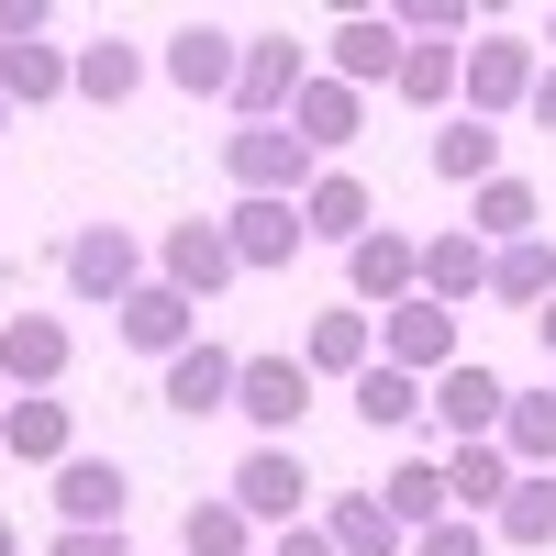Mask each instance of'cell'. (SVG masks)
Masks as SVG:
<instances>
[{
  "label": "cell",
  "mask_w": 556,
  "mask_h": 556,
  "mask_svg": "<svg viewBox=\"0 0 556 556\" xmlns=\"http://www.w3.org/2000/svg\"><path fill=\"white\" fill-rule=\"evenodd\" d=\"M223 178H235V201H312L323 156L301 146L290 123H235V134H223Z\"/></svg>",
  "instance_id": "obj_1"
},
{
  "label": "cell",
  "mask_w": 556,
  "mask_h": 556,
  "mask_svg": "<svg viewBox=\"0 0 556 556\" xmlns=\"http://www.w3.org/2000/svg\"><path fill=\"white\" fill-rule=\"evenodd\" d=\"M56 278H67V301H89V312H123L134 290H146V245L123 235V223H78V235L56 245Z\"/></svg>",
  "instance_id": "obj_2"
},
{
  "label": "cell",
  "mask_w": 556,
  "mask_h": 556,
  "mask_svg": "<svg viewBox=\"0 0 556 556\" xmlns=\"http://www.w3.org/2000/svg\"><path fill=\"white\" fill-rule=\"evenodd\" d=\"M534 34H501V23H479L468 34V78H456V101H468L479 123H501V112H523L534 101Z\"/></svg>",
  "instance_id": "obj_3"
},
{
  "label": "cell",
  "mask_w": 556,
  "mask_h": 556,
  "mask_svg": "<svg viewBox=\"0 0 556 556\" xmlns=\"http://www.w3.org/2000/svg\"><path fill=\"white\" fill-rule=\"evenodd\" d=\"M223 501H235L245 523H267V534H290V523L312 513V468H301V445H245V468L223 479Z\"/></svg>",
  "instance_id": "obj_4"
},
{
  "label": "cell",
  "mask_w": 556,
  "mask_h": 556,
  "mask_svg": "<svg viewBox=\"0 0 556 556\" xmlns=\"http://www.w3.org/2000/svg\"><path fill=\"white\" fill-rule=\"evenodd\" d=\"M379 356H390V367H412V379H445V367L468 356V323H456L445 301L412 290V301H390V312H379Z\"/></svg>",
  "instance_id": "obj_5"
},
{
  "label": "cell",
  "mask_w": 556,
  "mask_h": 556,
  "mask_svg": "<svg viewBox=\"0 0 556 556\" xmlns=\"http://www.w3.org/2000/svg\"><path fill=\"white\" fill-rule=\"evenodd\" d=\"M312 89V45L290 34H245V67H235V123H290V101Z\"/></svg>",
  "instance_id": "obj_6"
},
{
  "label": "cell",
  "mask_w": 556,
  "mask_h": 556,
  "mask_svg": "<svg viewBox=\"0 0 556 556\" xmlns=\"http://www.w3.org/2000/svg\"><path fill=\"white\" fill-rule=\"evenodd\" d=\"M424 412H434L456 445H490L501 412H513V379H501V367H479V356H456L445 379H424Z\"/></svg>",
  "instance_id": "obj_7"
},
{
  "label": "cell",
  "mask_w": 556,
  "mask_h": 556,
  "mask_svg": "<svg viewBox=\"0 0 556 556\" xmlns=\"http://www.w3.org/2000/svg\"><path fill=\"white\" fill-rule=\"evenodd\" d=\"M401 56H412V34L390 12H345L334 34H323V78H345V89H390Z\"/></svg>",
  "instance_id": "obj_8"
},
{
  "label": "cell",
  "mask_w": 556,
  "mask_h": 556,
  "mask_svg": "<svg viewBox=\"0 0 556 556\" xmlns=\"http://www.w3.org/2000/svg\"><path fill=\"white\" fill-rule=\"evenodd\" d=\"M235 379H245V356L201 334V345H178V356H167V379H156V401L178 412V424H212V412H235Z\"/></svg>",
  "instance_id": "obj_9"
},
{
  "label": "cell",
  "mask_w": 556,
  "mask_h": 556,
  "mask_svg": "<svg viewBox=\"0 0 556 556\" xmlns=\"http://www.w3.org/2000/svg\"><path fill=\"white\" fill-rule=\"evenodd\" d=\"M235 412H245L267 445H290V434H301V412H312V367H301V356H245Z\"/></svg>",
  "instance_id": "obj_10"
},
{
  "label": "cell",
  "mask_w": 556,
  "mask_h": 556,
  "mask_svg": "<svg viewBox=\"0 0 556 556\" xmlns=\"http://www.w3.org/2000/svg\"><path fill=\"white\" fill-rule=\"evenodd\" d=\"M156 67H167V89H190V101H235V67H245V34H223V23H178Z\"/></svg>",
  "instance_id": "obj_11"
},
{
  "label": "cell",
  "mask_w": 556,
  "mask_h": 556,
  "mask_svg": "<svg viewBox=\"0 0 556 556\" xmlns=\"http://www.w3.org/2000/svg\"><path fill=\"white\" fill-rule=\"evenodd\" d=\"M345 290H356V312H390V301H412L424 290V235H401V223H379L356 256H345Z\"/></svg>",
  "instance_id": "obj_12"
},
{
  "label": "cell",
  "mask_w": 556,
  "mask_h": 556,
  "mask_svg": "<svg viewBox=\"0 0 556 556\" xmlns=\"http://www.w3.org/2000/svg\"><path fill=\"white\" fill-rule=\"evenodd\" d=\"M112 323H123V345H134V356H156V367H167L178 345H201V301H190V290H167V278H146V290H134Z\"/></svg>",
  "instance_id": "obj_13"
},
{
  "label": "cell",
  "mask_w": 556,
  "mask_h": 556,
  "mask_svg": "<svg viewBox=\"0 0 556 556\" xmlns=\"http://www.w3.org/2000/svg\"><path fill=\"white\" fill-rule=\"evenodd\" d=\"M301 235H312V245H345V256H356L367 235H379V201H367V178H356V167H323V178H312Z\"/></svg>",
  "instance_id": "obj_14"
},
{
  "label": "cell",
  "mask_w": 556,
  "mask_h": 556,
  "mask_svg": "<svg viewBox=\"0 0 556 556\" xmlns=\"http://www.w3.org/2000/svg\"><path fill=\"white\" fill-rule=\"evenodd\" d=\"M0 456H12V468H67V456H78V412L23 390L12 412H0Z\"/></svg>",
  "instance_id": "obj_15"
},
{
  "label": "cell",
  "mask_w": 556,
  "mask_h": 556,
  "mask_svg": "<svg viewBox=\"0 0 556 556\" xmlns=\"http://www.w3.org/2000/svg\"><path fill=\"white\" fill-rule=\"evenodd\" d=\"M67 323L56 312H12V323H0V379H12V390H56L67 379Z\"/></svg>",
  "instance_id": "obj_16"
},
{
  "label": "cell",
  "mask_w": 556,
  "mask_h": 556,
  "mask_svg": "<svg viewBox=\"0 0 556 556\" xmlns=\"http://www.w3.org/2000/svg\"><path fill=\"white\" fill-rule=\"evenodd\" d=\"M156 278H167V290H190V301H212L223 278H245V267H235V245H223V223H167Z\"/></svg>",
  "instance_id": "obj_17"
},
{
  "label": "cell",
  "mask_w": 556,
  "mask_h": 556,
  "mask_svg": "<svg viewBox=\"0 0 556 556\" xmlns=\"http://www.w3.org/2000/svg\"><path fill=\"white\" fill-rule=\"evenodd\" d=\"M290 134H301L312 156H345L356 134H367V89H345V78H323V67H312V89L290 101Z\"/></svg>",
  "instance_id": "obj_18"
},
{
  "label": "cell",
  "mask_w": 556,
  "mask_h": 556,
  "mask_svg": "<svg viewBox=\"0 0 556 556\" xmlns=\"http://www.w3.org/2000/svg\"><path fill=\"white\" fill-rule=\"evenodd\" d=\"M223 245H235V267H290L312 235H301V201H235L223 212Z\"/></svg>",
  "instance_id": "obj_19"
},
{
  "label": "cell",
  "mask_w": 556,
  "mask_h": 556,
  "mask_svg": "<svg viewBox=\"0 0 556 556\" xmlns=\"http://www.w3.org/2000/svg\"><path fill=\"white\" fill-rule=\"evenodd\" d=\"M468 235L501 256V245H523V235H545V190H534V178H513V167H501L490 178V190H468Z\"/></svg>",
  "instance_id": "obj_20"
},
{
  "label": "cell",
  "mask_w": 556,
  "mask_h": 556,
  "mask_svg": "<svg viewBox=\"0 0 556 556\" xmlns=\"http://www.w3.org/2000/svg\"><path fill=\"white\" fill-rule=\"evenodd\" d=\"M56 513L67 523H123L134 513V468H123V456H67V468H56Z\"/></svg>",
  "instance_id": "obj_21"
},
{
  "label": "cell",
  "mask_w": 556,
  "mask_h": 556,
  "mask_svg": "<svg viewBox=\"0 0 556 556\" xmlns=\"http://www.w3.org/2000/svg\"><path fill=\"white\" fill-rule=\"evenodd\" d=\"M424 167L445 178V190H490V178H501V123H479V112H445Z\"/></svg>",
  "instance_id": "obj_22"
},
{
  "label": "cell",
  "mask_w": 556,
  "mask_h": 556,
  "mask_svg": "<svg viewBox=\"0 0 556 556\" xmlns=\"http://www.w3.org/2000/svg\"><path fill=\"white\" fill-rule=\"evenodd\" d=\"M424 301H445V312H468V301H490V245L456 223V235H424Z\"/></svg>",
  "instance_id": "obj_23"
},
{
  "label": "cell",
  "mask_w": 556,
  "mask_h": 556,
  "mask_svg": "<svg viewBox=\"0 0 556 556\" xmlns=\"http://www.w3.org/2000/svg\"><path fill=\"white\" fill-rule=\"evenodd\" d=\"M513 456H501V434L490 445H445V501H456V513H468V523H490L501 513V501H513Z\"/></svg>",
  "instance_id": "obj_24"
},
{
  "label": "cell",
  "mask_w": 556,
  "mask_h": 556,
  "mask_svg": "<svg viewBox=\"0 0 556 556\" xmlns=\"http://www.w3.org/2000/svg\"><path fill=\"white\" fill-rule=\"evenodd\" d=\"M301 367H312V379H356V367H379V323H367V312H312Z\"/></svg>",
  "instance_id": "obj_25"
},
{
  "label": "cell",
  "mask_w": 556,
  "mask_h": 556,
  "mask_svg": "<svg viewBox=\"0 0 556 556\" xmlns=\"http://www.w3.org/2000/svg\"><path fill=\"white\" fill-rule=\"evenodd\" d=\"M134 89H146V56H134V45H67V101H101V112H123Z\"/></svg>",
  "instance_id": "obj_26"
},
{
  "label": "cell",
  "mask_w": 556,
  "mask_h": 556,
  "mask_svg": "<svg viewBox=\"0 0 556 556\" xmlns=\"http://www.w3.org/2000/svg\"><path fill=\"white\" fill-rule=\"evenodd\" d=\"M323 534H334V556H412V534L390 523V501H379V490L323 501Z\"/></svg>",
  "instance_id": "obj_27"
},
{
  "label": "cell",
  "mask_w": 556,
  "mask_h": 556,
  "mask_svg": "<svg viewBox=\"0 0 556 556\" xmlns=\"http://www.w3.org/2000/svg\"><path fill=\"white\" fill-rule=\"evenodd\" d=\"M345 401H356V424L367 434H401V424H424V379H412V367H356V379H345Z\"/></svg>",
  "instance_id": "obj_28"
},
{
  "label": "cell",
  "mask_w": 556,
  "mask_h": 556,
  "mask_svg": "<svg viewBox=\"0 0 556 556\" xmlns=\"http://www.w3.org/2000/svg\"><path fill=\"white\" fill-rule=\"evenodd\" d=\"M379 501H390L401 534H434V523L456 513V501H445V456H401V468L379 479Z\"/></svg>",
  "instance_id": "obj_29"
},
{
  "label": "cell",
  "mask_w": 556,
  "mask_h": 556,
  "mask_svg": "<svg viewBox=\"0 0 556 556\" xmlns=\"http://www.w3.org/2000/svg\"><path fill=\"white\" fill-rule=\"evenodd\" d=\"M501 456H513L523 479H556V390H513V412H501Z\"/></svg>",
  "instance_id": "obj_30"
},
{
  "label": "cell",
  "mask_w": 556,
  "mask_h": 556,
  "mask_svg": "<svg viewBox=\"0 0 556 556\" xmlns=\"http://www.w3.org/2000/svg\"><path fill=\"white\" fill-rule=\"evenodd\" d=\"M0 101H12V112L67 101V45H0Z\"/></svg>",
  "instance_id": "obj_31"
},
{
  "label": "cell",
  "mask_w": 556,
  "mask_h": 556,
  "mask_svg": "<svg viewBox=\"0 0 556 556\" xmlns=\"http://www.w3.org/2000/svg\"><path fill=\"white\" fill-rule=\"evenodd\" d=\"M490 301H513V312H545V301H556V245H545V235L501 245V256H490Z\"/></svg>",
  "instance_id": "obj_32"
},
{
  "label": "cell",
  "mask_w": 556,
  "mask_h": 556,
  "mask_svg": "<svg viewBox=\"0 0 556 556\" xmlns=\"http://www.w3.org/2000/svg\"><path fill=\"white\" fill-rule=\"evenodd\" d=\"M456 78H468V45H412L390 89H401L412 112H456Z\"/></svg>",
  "instance_id": "obj_33"
},
{
  "label": "cell",
  "mask_w": 556,
  "mask_h": 556,
  "mask_svg": "<svg viewBox=\"0 0 556 556\" xmlns=\"http://www.w3.org/2000/svg\"><path fill=\"white\" fill-rule=\"evenodd\" d=\"M501 545H556V479H513V501L490 513Z\"/></svg>",
  "instance_id": "obj_34"
},
{
  "label": "cell",
  "mask_w": 556,
  "mask_h": 556,
  "mask_svg": "<svg viewBox=\"0 0 556 556\" xmlns=\"http://www.w3.org/2000/svg\"><path fill=\"white\" fill-rule=\"evenodd\" d=\"M178 545H190V556H245V545H256V523L235 513V501H190V523H178Z\"/></svg>",
  "instance_id": "obj_35"
},
{
  "label": "cell",
  "mask_w": 556,
  "mask_h": 556,
  "mask_svg": "<svg viewBox=\"0 0 556 556\" xmlns=\"http://www.w3.org/2000/svg\"><path fill=\"white\" fill-rule=\"evenodd\" d=\"M412 556H490V523H468V513H445L434 534H412Z\"/></svg>",
  "instance_id": "obj_36"
},
{
  "label": "cell",
  "mask_w": 556,
  "mask_h": 556,
  "mask_svg": "<svg viewBox=\"0 0 556 556\" xmlns=\"http://www.w3.org/2000/svg\"><path fill=\"white\" fill-rule=\"evenodd\" d=\"M56 556H134L123 523H56Z\"/></svg>",
  "instance_id": "obj_37"
},
{
  "label": "cell",
  "mask_w": 556,
  "mask_h": 556,
  "mask_svg": "<svg viewBox=\"0 0 556 556\" xmlns=\"http://www.w3.org/2000/svg\"><path fill=\"white\" fill-rule=\"evenodd\" d=\"M0 45H45V0H0Z\"/></svg>",
  "instance_id": "obj_38"
},
{
  "label": "cell",
  "mask_w": 556,
  "mask_h": 556,
  "mask_svg": "<svg viewBox=\"0 0 556 556\" xmlns=\"http://www.w3.org/2000/svg\"><path fill=\"white\" fill-rule=\"evenodd\" d=\"M267 556H334V534H323V523H290V534H278Z\"/></svg>",
  "instance_id": "obj_39"
},
{
  "label": "cell",
  "mask_w": 556,
  "mask_h": 556,
  "mask_svg": "<svg viewBox=\"0 0 556 556\" xmlns=\"http://www.w3.org/2000/svg\"><path fill=\"white\" fill-rule=\"evenodd\" d=\"M523 112H534V123L556 134V67H534V101H523Z\"/></svg>",
  "instance_id": "obj_40"
},
{
  "label": "cell",
  "mask_w": 556,
  "mask_h": 556,
  "mask_svg": "<svg viewBox=\"0 0 556 556\" xmlns=\"http://www.w3.org/2000/svg\"><path fill=\"white\" fill-rule=\"evenodd\" d=\"M534 345H545V367H556V301H545V312H534Z\"/></svg>",
  "instance_id": "obj_41"
},
{
  "label": "cell",
  "mask_w": 556,
  "mask_h": 556,
  "mask_svg": "<svg viewBox=\"0 0 556 556\" xmlns=\"http://www.w3.org/2000/svg\"><path fill=\"white\" fill-rule=\"evenodd\" d=\"M534 56H545V67H556V23H545V34H534Z\"/></svg>",
  "instance_id": "obj_42"
},
{
  "label": "cell",
  "mask_w": 556,
  "mask_h": 556,
  "mask_svg": "<svg viewBox=\"0 0 556 556\" xmlns=\"http://www.w3.org/2000/svg\"><path fill=\"white\" fill-rule=\"evenodd\" d=\"M0 556H23V534H12V523H0Z\"/></svg>",
  "instance_id": "obj_43"
},
{
  "label": "cell",
  "mask_w": 556,
  "mask_h": 556,
  "mask_svg": "<svg viewBox=\"0 0 556 556\" xmlns=\"http://www.w3.org/2000/svg\"><path fill=\"white\" fill-rule=\"evenodd\" d=\"M0 134H12V101H0Z\"/></svg>",
  "instance_id": "obj_44"
},
{
  "label": "cell",
  "mask_w": 556,
  "mask_h": 556,
  "mask_svg": "<svg viewBox=\"0 0 556 556\" xmlns=\"http://www.w3.org/2000/svg\"><path fill=\"white\" fill-rule=\"evenodd\" d=\"M0 412H12V379H0Z\"/></svg>",
  "instance_id": "obj_45"
},
{
  "label": "cell",
  "mask_w": 556,
  "mask_h": 556,
  "mask_svg": "<svg viewBox=\"0 0 556 556\" xmlns=\"http://www.w3.org/2000/svg\"><path fill=\"white\" fill-rule=\"evenodd\" d=\"M0 468H12V456H0Z\"/></svg>",
  "instance_id": "obj_46"
}]
</instances>
